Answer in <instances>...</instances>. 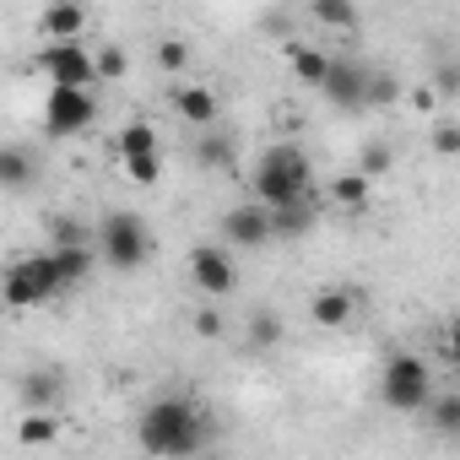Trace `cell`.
Segmentation results:
<instances>
[{"mask_svg":"<svg viewBox=\"0 0 460 460\" xmlns=\"http://www.w3.org/2000/svg\"><path fill=\"white\" fill-rule=\"evenodd\" d=\"M222 250L234 255V250H261V244H271V217H266V206H234V211H222Z\"/></svg>","mask_w":460,"mask_h":460,"instance_id":"30bf717a","label":"cell"},{"mask_svg":"<svg viewBox=\"0 0 460 460\" xmlns=\"http://www.w3.org/2000/svg\"><path fill=\"white\" fill-rule=\"evenodd\" d=\"M190 282L206 298H227V293L239 288V261L227 255L222 244H195L190 250Z\"/></svg>","mask_w":460,"mask_h":460,"instance_id":"ba28073f","label":"cell"},{"mask_svg":"<svg viewBox=\"0 0 460 460\" xmlns=\"http://www.w3.org/2000/svg\"><path fill=\"white\" fill-rule=\"evenodd\" d=\"M125 173H130L136 184H157V179H163V157H136V163H125Z\"/></svg>","mask_w":460,"mask_h":460,"instance_id":"4dcf8cb0","label":"cell"},{"mask_svg":"<svg viewBox=\"0 0 460 460\" xmlns=\"http://www.w3.org/2000/svg\"><path fill=\"white\" fill-rule=\"evenodd\" d=\"M49 261H55L60 293H66V288H82V282H87V271H93V250H87V244H55V250H49Z\"/></svg>","mask_w":460,"mask_h":460,"instance_id":"ac0fdd59","label":"cell"},{"mask_svg":"<svg viewBox=\"0 0 460 460\" xmlns=\"http://www.w3.org/2000/svg\"><path fill=\"white\" fill-rule=\"evenodd\" d=\"M438 358H444V363H455V325H444V331H438Z\"/></svg>","mask_w":460,"mask_h":460,"instance_id":"e575fe53","label":"cell"},{"mask_svg":"<svg viewBox=\"0 0 460 460\" xmlns=\"http://www.w3.org/2000/svg\"><path fill=\"white\" fill-rule=\"evenodd\" d=\"M93 119H98V93L49 87V103H44V130L49 136H82V130H93Z\"/></svg>","mask_w":460,"mask_h":460,"instance_id":"9c48e42d","label":"cell"},{"mask_svg":"<svg viewBox=\"0 0 460 460\" xmlns=\"http://www.w3.org/2000/svg\"><path fill=\"white\" fill-rule=\"evenodd\" d=\"M0 298H6V309H44L49 298H60V277H55L49 250L12 261L6 277H0Z\"/></svg>","mask_w":460,"mask_h":460,"instance_id":"5b68a950","label":"cell"},{"mask_svg":"<svg viewBox=\"0 0 460 460\" xmlns=\"http://www.w3.org/2000/svg\"><path fill=\"white\" fill-rule=\"evenodd\" d=\"M401 98V82L390 76V71H368V87H363V109H385V103H395Z\"/></svg>","mask_w":460,"mask_h":460,"instance_id":"484cf974","label":"cell"},{"mask_svg":"<svg viewBox=\"0 0 460 460\" xmlns=\"http://www.w3.org/2000/svg\"><path fill=\"white\" fill-rule=\"evenodd\" d=\"M119 157H125V163H136V157H163L157 125H152V119H130V125L119 130Z\"/></svg>","mask_w":460,"mask_h":460,"instance_id":"d6986e66","label":"cell"},{"mask_svg":"<svg viewBox=\"0 0 460 460\" xmlns=\"http://www.w3.org/2000/svg\"><path fill=\"white\" fill-rule=\"evenodd\" d=\"M266 217H271V239H298V234H309V227L320 222V200L304 195V200H288V206H277Z\"/></svg>","mask_w":460,"mask_h":460,"instance_id":"5bb4252c","label":"cell"},{"mask_svg":"<svg viewBox=\"0 0 460 460\" xmlns=\"http://www.w3.org/2000/svg\"><path fill=\"white\" fill-rule=\"evenodd\" d=\"M195 336H206V341H217L222 336V314L206 304V309H195Z\"/></svg>","mask_w":460,"mask_h":460,"instance_id":"1f68e13d","label":"cell"},{"mask_svg":"<svg viewBox=\"0 0 460 460\" xmlns=\"http://www.w3.org/2000/svg\"><path fill=\"white\" fill-rule=\"evenodd\" d=\"M55 244H87V227L82 222H55Z\"/></svg>","mask_w":460,"mask_h":460,"instance_id":"836d02e7","label":"cell"},{"mask_svg":"<svg viewBox=\"0 0 460 460\" xmlns=\"http://www.w3.org/2000/svg\"><path fill=\"white\" fill-rule=\"evenodd\" d=\"M33 71H44L49 87H66V93H93L98 87V71H93V49L87 44H44L33 55Z\"/></svg>","mask_w":460,"mask_h":460,"instance_id":"8992f818","label":"cell"},{"mask_svg":"<svg viewBox=\"0 0 460 460\" xmlns=\"http://www.w3.org/2000/svg\"><path fill=\"white\" fill-rule=\"evenodd\" d=\"M244 347H250V352L282 347V320H277L271 309H255V314H250V331H244Z\"/></svg>","mask_w":460,"mask_h":460,"instance_id":"cb8c5ba5","label":"cell"},{"mask_svg":"<svg viewBox=\"0 0 460 460\" xmlns=\"http://www.w3.org/2000/svg\"><path fill=\"white\" fill-rule=\"evenodd\" d=\"M390 163H395V152H390V146H385V141H368V146H363V157H358V168H352V173H363V179H368V184H374V179H379V173H390Z\"/></svg>","mask_w":460,"mask_h":460,"instance_id":"4316f807","label":"cell"},{"mask_svg":"<svg viewBox=\"0 0 460 460\" xmlns=\"http://www.w3.org/2000/svg\"><path fill=\"white\" fill-rule=\"evenodd\" d=\"M17 395H22V411H49L66 395V374L60 368H28L17 379Z\"/></svg>","mask_w":460,"mask_h":460,"instance_id":"4fadbf2b","label":"cell"},{"mask_svg":"<svg viewBox=\"0 0 460 460\" xmlns=\"http://www.w3.org/2000/svg\"><path fill=\"white\" fill-rule=\"evenodd\" d=\"M98 255H103V266H114V271H141V266H146L152 234H146L141 211H109V217L98 222Z\"/></svg>","mask_w":460,"mask_h":460,"instance_id":"277c9868","label":"cell"},{"mask_svg":"<svg viewBox=\"0 0 460 460\" xmlns=\"http://www.w3.org/2000/svg\"><path fill=\"white\" fill-rule=\"evenodd\" d=\"M331 206H341L347 217H363V211L374 206V184H368L363 173H336V179H331Z\"/></svg>","mask_w":460,"mask_h":460,"instance_id":"e0dca14e","label":"cell"},{"mask_svg":"<svg viewBox=\"0 0 460 460\" xmlns=\"http://www.w3.org/2000/svg\"><path fill=\"white\" fill-rule=\"evenodd\" d=\"M433 146H438V157H455L460 152V125L455 119H433Z\"/></svg>","mask_w":460,"mask_h":460,"instance_id":"f546056e","label":"cell"},{"mask_svg":"<svg viewBox=\"0 0 460 460\" xmlns=\"http://www.w3.org/2000/svg\"><path fill=\"white\" fill-rule=\"evenodd\" d=\"M309 17L320 28H331V33H358V6H352V0H314Z\"/></svg>","mask_w":460,"mask_h":460,"instance_id":"44dd1931","label":"cell"},{"mask_svg":"<svg viewBox=\"0 0 460 460\" xmlns=\"http://www.w3.org/2000/svg\"><path fill=\"white\" fill-rule=\"evenodd\" d=\"M368 60H358V55H331V66H325V82H320V93L331 98V109H341V114H363V87H368Z\"/></svg>","mask_w":460,"mask_h":460,"instance_id":"52a82bcc","label":"cell"},{"mask_svg":"<svg viewBox=\"0 0 460 460\" xmlns=\"http://www.w3.org/2000/svg\"><path fill=\"white\" fill-rule=\"evenodd\" d=\"M422 411L433 417V433L438 438H455L460 433V390H433V401Z\"/></svg>","mask_w":460,"mask_h":460,"instance_id":"ffe728a7","label":"cell"},{"mask_svg":"<svg viewBox=\"0 0 460 460\" xmlns=\"http://www.w3.org/2000/svg\"><path fill=\"white\" fill-rule=\"evenodd\" d=\"M352 314H358V293H347V288H325V293H314V304H309V320H314L320 331H341Z\"/></svg>","mask_w":460,"mask_h":460,"instance_id":"9a60e30c","label":"cell"},{"mask_svg":"<svg viewBox=\"0 0 460 460\" xmlns=\"http://www.w3.org/2000/svg\"><path fill=\"white\" fill-rule=\"evenodd\" d=\"M33 184H39V152L22 146V141H0V190L22 195Z\"/></svg>","mask_w":460,"mask_h":460,"instance_id":"8fae6325","label":"cell"},{"mask_svg":"<svg viewBox=\"0 0 460 460\" xmlns=\"http://www.w3.org/2000/svg\"><path fill=\"white\" fill-rule=\"evenodd\" d=\"M157 66H163V71H184V66H190V44H184V39H163V44H157Z\"/></svg>","mask_w":460,"mask_h":460,"instance_id":"f1b7e54d","label":"cell"},{"mask_svg":"<svg viewBox=\"0 0 460 460\" xmlns=\"http://www.w3.org/2000/svg\"><path fill=\"white\" fill-rule=\"evenodd\" d=\"M195 163H200V168H222V173H227V168H234V146H227L217 130H200V141H195Z\"/></svg>","mask_w":460,"mask_h":460,"instance_id":"d4e9b609","label":"cell"},{"mask_svg":"<svg viewBox=\"0 0 460 460\" xmlns=\"http://www.w3.org/2000/svg\"><path fill=\"white\" fill-rule=\"evenodd\" d=\"M173 109L190 130H211L217 125V93L211 87H173Z\"/></svg>","mask_w":460,"mask_h":460,"instance_id":"2e32d148","label":"cell"},{"mask_svg":"<svg viewBox=\"0 0 460 460\" xmlns=\"http://www.w3.org/2000/svg\"><path fill=\"white\" fill-rule=\"evenodd\" d=\"M309 184H314V163H309V152L298 141H271L261 152V163H255V206L277 211L288 200H304Z\"/></svg>","mask_w":460,"mask_h":460,"instance_id":"7a4b0ae2","label":"cell"},{"mask_svg":"<svg viewBox=\"0 0 460 460\" xmlns=\"http://www.w3.org/2000/svg\"><path fill=\"white\" fill-rule=\"evenodd\" d=\"M17 438H22L28 449H44V444H55V438H60V417H55V411H22Z\"/></svg>","mask_w":460,"mask_h":460,"instance_id":"603a6c76","label":"cell"},{"mask_svg":"<svg viewBox=\"0 0 460 460\" xmlns=\"http://www.w3.org/2000/svg\"><path fill=\"white\" fill-rule=\"evenodd\" d=\"M455 93H460V71H455V66H444V71L433 76V98H455Z\"/></svg>","mask_w":460,"mask_h":460,"instance_id":"d6a6232c","label":"cell"},{"mask_svg":"<svg viewBox=\"0 0 460 460\" xmlns=\"http://www.w3.org/2000/svg\"><path fill=\"white\" fill-rule=\"evenodd\" d=\"M211 433H217L211 411L190 395H157L136 417V444L152 460H195L211 444Z\"/></svg>","mask_w":460,"mask_h":460,"instance_id":"6da1fadb","label":"cell"},{"mask_svg":"<svg viewBox=\"0 0 460 460\" xmlns=\"http://www.w3.org/2000/svg\"><path fill=\"white\" fill-rule=\"evenodd\" d=\"M82 28H87V6H76V0H55L39 12V33L49 44H82Z\"/></svg>","mask_w":460,"mask_h":460,"instance_id":"7c38bea8","label":"cell"},{"mask_svg":"<svg viewBox=\"0 0 460 460\" xmlns=\"http://www.w3.org/2000/svg\"><path fill=\"white\" fill-rule=\"evenodd\" d=\"M379 401L390 411H422L433 401V363L422 352H390L379 368Z\"/></svg>","mask_w":460,"mask_h":460,"instance_id":"3957f363","label":"cell"},{"mask_svg":"<svg viewBox=\"0 0 460 460\" xmlns=\"http://www.w3.org/2000/svg\"><path fill=\"white\" fill-rule=\"evenodd\" d=\"M288 55H293V76H298L304 87H320V82H325V66H331V49H309V44H288Z\"/></svg>","mask_w":460,"mask_h":460,"instance_id":"7402d4cb","label":"cell"},{"mask_svg":"<svg viewBox=\"0 0 460 460\" xmlns=\"http://www.w3.org/2000/svg\"><path fill=\"white\" fill-rule=\"evenodd\" d=\"M125 66H130V60H125V49H119V44H109L103 55H93V71H98V82H119V76H125Z\"/></svg>","mask_w":460,"mask_h":460,"instance_id":"83f0119b","label":"cell"}]
</instances>
